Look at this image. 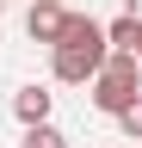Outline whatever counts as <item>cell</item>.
I'll return each instance as SVG.
<instances>
[{"label":"cell","mask_w":142,"mask_h":148,"mask_svg":"<svg viewBox=\"0 0 142 148\" xmlns=\"http://www.w3.org/2000/svg\"><path fill=\"white\" fill-rule=\"evenodd\" d=\"M62 0H31V12H25V31H31V43H56V31H62Z\"/></svg>","instance_id":"3957f363"},{"label":"cell","mask_w":142,"mask_h":148,"mask_svg":"<svg viewBox=\"0 0 142 148\" xmlns=\"http://www.w3.org/2000/svg\"><path fill=\"white\" fill-rule=\"evenodd\" d=\"M136 62H142V43H136Z\"/></svg>","instance_id":"ba28073f"},{"label":"cell","mask_w":142,"mask_h":148,"mask_svg":"<svg viewBox=\"0 0 142 148\" xmlns=\"http://www.w3.org/2000/svg\"><path fill=\"white\" fill-rule=\"evenodd\" d=\"M49 99H56L49 86H19V92H12V117H19V123H43L49 117Z\"/></svg>","instance_id":"277c9868"},{"label":"cell","mask_w":142,"mask_h":148,"mask_svg":"<svg viewBox=\"0 0 142 148\" xmlns=\"http://www.w3.org/2000/svg\"><path fill=\"white\" fill-rule=\"evenodd\" d=\"M105 43H111V49H136V43H142V12L123 6L111 25H105Z\"/></svg>","instance_id":"5b68a950"},{"label":"cell","mask_w":142,"mask_h":148,"mask_svg":"<svg viewBox=\"0 0 142 148\" xmlns=\"http://www.w3.org/2000/svg\"><path fill=\"white\" fill-rule=\"evenodd\" d=\"M0 12H6V0H0Z\"/></svg>","instance_id":"9c48e42d"},{"label":"cell","mask_w":142,"mask_h":148,"mask_svg":"<svg viewBox=\"0 0 142 148\" xmlns=\"http://www.w3.org/2000/svg\"><path fill=\"white\" fill-rule=\"evenodd\" d=\"M111 117L123 123V136H142V92H136V99L123 105V111H111Z\"/></svg>","instance_id":"52a82bcc"},{"label":"cell","mask_w":142,"mask_h":148,"mask_svg":"<svg viewBox=\"0 0 142 148\" xmlns=\"http://www.w3.org/2000/svg\"><path fill=\"white\" fill-rule=\"evenodd\" d=\"M25 148H68V136L43 117V123H25Z\"/></svg>","instance_id":"8992f818"},{"label":"cell","mask_w":142,"mask_h":148,"mask_svg":"<svg viewBox=\"0 0 142 148\" xmlns=\"http://www.w3.org/2000/svg\"><path fill=\"white\" fill-rule=\"evenodd\" d=\"M142 92V62H136V49H105V62L93 74V105L99 111H123Z\"/></svg>","instance_id":"6da1fadb"},{"label":"cell","mask_w":142,"mask_h":148,"mask_svg":"<svg viewBox=\"0 0 142 148\" xmlns=\"http://www.w3.org/2000/svg\"><path fill=\"white\" fill-rule=\"evenodd\" d=\"M105 37H93V43H56V62H49V74H56L62 86H86L99 74V62H105Z\"/></svg>","instance_id":"7a4b0ae2"}]
</instances>
